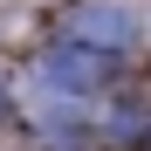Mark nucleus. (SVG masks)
<instances>
[{
	"mask_svg": "<svg viewBox=\"0 0 151 151\" xmlns=\"http://www.w3.org/2000/svg\"><path fill=\"white\" fill-rule=\"evenodd\" d=\"M62 35L83 41V48H131L144 35V21H137V7H124V0H83V7H69Z\"/></svg>",
	"mask_w": 151,
	"mask_h": 151,
	"instance_id": "f257e3e1",
	"label": "nucleus"
},
{
	"mask_svg": "<svg viewBox=\"0 0 151 151\" xmlns=\"http://www.w3.org/2000/svg\"><path fill=\"white\" fill-rule=\"evenodd\" d=\"M35 83L69 89V96H89L96 83H103V69H96V55H89L83 41H69V48H55V55H41V62H35Z\"/></svg>",
	"mask_w": 151,
	"mask_h": 151,
	"instance_id": "f03ea898",
	"label": "nucleus"
}]
</instances>
